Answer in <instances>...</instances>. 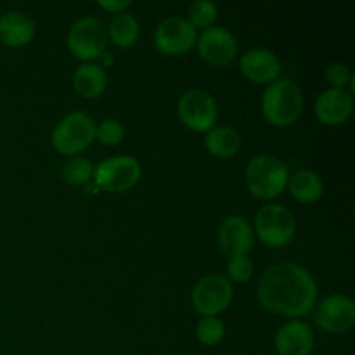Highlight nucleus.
I'll use <instances>...</instances> for the list:
<instances>
[{"label":"nucleus","instance_id":"9b49d317","mask_svg":"<svg viewBox=\"0 0 355 355\" xmlns=\"http://www.w3.org/2000/svg\"><path fill=\"white\" fill-rule=\"evenodd\" d=\"M196 28L180 16L163 19L155 30V45L166 55H182L196 45Z\"/></svg>","mask_w":355,"mask_h":355},{"label":"nucleus","instance_id":"20e7f679","mask_svg":"<svg viewBox=\"0 0 355 355\" xmlns=\"http://www.w3.org/2000/svg\"><path fill=\"white\" fill-rule=\"evenodd\" d=\"M96 121L83 111L66 114L52 132V146L58 153L76 156L96 141Z\"/></svg>","mask_w":355,"mask_h":355},{"label":"nucleus","instance_id":"2eb2a0df","mask_svg":"<svg viewBox=\"0 0 355 355\" xmlns=\"http://www.w3.org/2000/svg\"><path fill=\"white\" fill-rule=\"evenodd\" d=\"M274 347L279 355H309L314 349V333L307 322L291 319L276 331Z\"/></svg>","mask_w":355,"mask_h":355},{"label":"nucleus","instance_id":"423d86ee","mask_svg":"<svg viewBox=\"0 0 355 355\" xmlns=\"http://www.w3.org/2000/svg\"><path fill=\"white\" fill-rule=\"evenodd\" d=\"M297 231V222L290 208L284 205L269 203L263 205L255 215V232L263 245L270 248L286 246L293 239Z\"/></svg>","mask_w":355,"mask_h":355},{"label":"nucleus","instance_id":"aec40b11","mask_svg":"<svg viewBox=\"0 0 355 355\" xmlns=\"http://www.w3.org/2000/svg\"><path fill=\"white\" fill-rule=\"evenodd\" d=\"M205 146L215 158L229 159L238 155L241 149V137L231 127H214L210 132H207Z\"/></svg>","mask_w":355,"mask_h":355},{"label":"nucleus","instance_id":"412c9836","mask_svg":"<svg viewBox=\"0 0 355 355\" xmlns=\"http://www.w3.org/2000/svg\"><path fill=\"white\" fill-rule=\"evenodd\" d=\"M139 35H141V28H139L137 19L128 12L114 14L107 26V40H111L120 49H128L137 44Z\"/></svg>","mask_w":355,"mask_h":355},{"label":"nucleus","instance_id":"f8f14e48","mask_svg":"<svg viewBox=\"0 0 355 355\" xmlns=\"http://www.w3.org/2000/svg\"><path fill=\"white\" fill-rule=\"evenodd\" d=\"M198 54L214 66H227L238 55V40L224 26H210L196 38Z\"/></svg>","mask_w":355,"mask_h":355},{"label":"nucleus","instance_id":"39448f33","mask_svg":"<svg viewBox=\"0 0 355 355\" xmlns=\"http://www.w3.org/2000/svg\"><path fill=\"white\" fill-rule=\"evenodd\" d=\"M107 44V28L96 16L78 17L68 33V49L76 59L92 62L104 54Z\"/></svg>","mask_w":355,"mask_h":355},{"label":"nucleus","instance_id":"5701e85b","mask_svg":"<svg viewBox=\"0 0 355 355\" xmlns=\"http://www.w3.org/2000/svg\"><path fill=\"white\" fill-rule=\"evenodd\" d=\"M218 16V7L217 3L211 2V0H194L193 3L187 9V17L186 19L193 24L194 28H201V30H207V28L214 26V23L217 21Z\"/></svg>","mask_w":355,"mask_h":355},{"label":"nucleus","instance_id":"bb28decb","mask_svg":"<svg viewBox=\"0 0 355 355\" xmlns=\"http://www.w3.org/2000/svg\"><path fill=\"white\" fill-rule=\"evenodd\" d=\"M326 80L331 83V89H345L347 83L352 80V73H350L349 66L342 64V62H333L326 68Z\"/></svg>","mask_w":355,"mask_h":355},{"label":"nucleus","instance_id":"f257e3e1","mask_svg":"<svg viewBox=\"0 0 355 355\" xmlns=\"http://www.w3.org/2000/svg\"><path fill=\"white\" fill-rule=\"evenodd\" d=\"M257 298L266 311L286 318H304L318 302V283L305 267L283 262L269 267L257 283Z\"/></svg>","mask_w":355,"mask_h":355},{"label":"nucleus","instance_id":"4468645a","mask_svg":"<svg viewBox=\"0 0 355 355\" xmlns=\"http://www.w3.org/2000/svg\"><path fill=\"white\" fill-rule=\"evenodd\" d=\"M281 68L279 58L269 49H250L239 59V69L253 83H272Z\"/></svg>","mask_w":355,"mask_h":355},{"label":"nucleus","instance_id":"6ab92c4d","mask_svg":"<svg viewBox=\"0 0 355 355\" xmlns=\"http://www.w3.org/2000/svg\"><path fill=\"white\" fill-rule=\"evenodd\" d=\"M288 189L291 196L300 203H315L324 193V182L312 170H298L288 180Z\"/></svg>","mask_w":355,"mask_h":355},{"label":"nucleus","instance_id":"a211bd4d","mask_svg":"<svg viewBox=\"0 0 355 355\" xmlns=\"http://www.w3.org/2000/svg\"><path fill=\"white\" fill-rule=\"evenodd\" d=\"M106 69L97 62H85L73 73V89L85 99H96L106 90Z\"/></svg>","mask_w":355,"mask_h":355},{"label":"nucleus","instance_id":"6e6552de","mask_svg":"<svg viewBox=\"0 0 355 355\" xmlns=\"http://www.w3.org/2000/svg\"><path fill=\"white\" fill-rule=\"evenodd\" d=\"M234 290L227 277L220 274H208L201 277L193 288V305L201 318H217L231 305Z\"/></svg>","mask_w":355,"mask_h":355},{"label":"nucleus","instance_id":"393cba45","mask_svg":"<svg viewBox=\"0 0 355 355\" xmlns=\"http://www.w3.org/2000/svg\"><path fill=\"white\" fill-rule=\"evenodd\" d=\"M125 128L123 125L113 118H106L96 125V139L104 146H116L123 141Z\"/></svg>","mask_w":355,"mask_h":355},{"label":"nucleus","instance_id":"0eeeda50","mask_svg":"<svg viewBox=\"0 0 355 355\" xmlns=\"http://www.w3.org/2000/svg\"><path fill=\"white\" fill-rule=\"evenodd\" d=\"M142 175L141 163L134 156H113L94 168V184L107 193H125L139 182Z\"/></svg>","mask_w":355,"mask_h":355},{"label":"nucleus","instance_id":"ddd939ff","mask_svg":"<svg viewBox=\"0 0 355 355\" xmlns=\"http://www.w3.org/2000/svg\"><path fill=\"white\" fill-rule=\"evenodd\" d=\"M218 246L229 259L248 255L255 243V234L250 222L241 215H229L218 225Z\"/></svg>","mask_w":355,"mask_h":355},{"label":"nucleus","instance_id":"cd10ccee","mask_svg":"<svg viewBox=\"0 0 355 355\" xmlns=\"http://www.w3.org/2000/svg\"><path fill=\"white\" fill-rule=\"evenodd\" d=\"M97 6H99L101 9L107 10V12L120 14L125 12V9H128V7L132 6V2L130 0H99Z\"/></svg>","mask_w":355,"mask_h":355},{"label":"nucleus","instance_id":"f3484780","mask_svg":"<svg viewBox=\"0 0 355 355\" xmlns=\"http://www.w3.org/2000/svg\"><path fill=\"white\" fill-rule=\"evenodd\" d=\"M35 21L21 10H9L0 16V40L9 47H24L35 37Z\"/></svg>","mask_w":355,"mask_h":355},{"label":"nucleus","instance_id":"b1692460","mask_svg":"<svg viewBox=\"0 0 355 355\" xmlns=\"http://www.w3.org/2000/svg\"><path fill=\"white\" fill-rule=\"evenodd\" d=\"M225 335V326L217 318H203L196 326L198 342L207 347H215L222 342Z\"/></svg>","mask_w":355,"mask_h":355},{"label":"nucleus","instance_id":"dca6fc26","mask_svg":"<svg viewBox=\"0 0 355 355\" xmlns=\"http://www.w3.org/2000/svg\"><path fill=\"white\" fill-rule=\"evenodd\" d=\"M354 97L345 89H328L315 101V116L321 123L336 127L352 116Z\"/></svg>","mask_w":355,"mask_h":355},{"label":"nucleus","instance_id":"9d476101","mask_svg":"<svg viewBox=\"0 0 355 355\" xmlns=\"http://www.w3.org/2000/svg\"><path fill=\"white\" fill-rule=\"evenodd\" d=\"M315 324L319 329L331 335H342L355 324V304L350 297L333 293L321 300L315 307Z\"/></svg>","mask_w":355,"mask_h":355},{"label":"nucleus","instance_id":"1a4fd4ad","mask_svg":"<svg viewBox=\"0 0 355 355\" xmlns=\"http://www.w3.org/2000/svg\"><path fill=\"white\" fill-rule=\"evenodd\" d=\"M177 111L182 123L193 132H210L218 118V106L215 97L200 89H191L184 92L177 104Z\"/></svg>","mask_w":355,"mask_h":355},{"label":"nucleus","instance_id":"4be33fe9","mask_svg":"<svg viewBox=\"0 0 355 355\" xmlns=\"http://www.w3.org/2000/svg\"><path fill=\"white\" fill-rule=\"evenodd\" d=\"M61 173L69 186H87L94 175V165L85 156H68V159L62 163Z\"/></svg>","mask_w":355,"mask_h":355},{"label":"nucleus","instance_id":"7ed1b4c3","mask_svg":"<svg viewBox=\"0 0 355 355\" xmlns=\"http://www.w3.org/2000/svg\"><path fill=\"white\" fill-rule=\"evenodd\" d=\"M290 170L283 159L272 155H259L250 159L245 170V182L250 193L259 200H274L288 187Z\"/></svg>","mask_w":355,"mask_h":355},{"label":"nucleus","instance_id":"a878e982","mask_svg":"<svg viewBox=\"0 0 355 355\" xmlns=\"http://www.w3.org/2000/svg\"><path fill=\"white\" fill-rule=\"evenodd\" d=\"M227 274L231 281H236V283H246V281L252 279L253 263L248 259V255H239L229 259Z\"/></svg>","mask_w":355,"mask_h":355},{"label":"nucleus","instance_id":"f03ea898","mask_svg":"<svg viewBox=\"0 0 355 355\" xmlns=\"http://www.w3.org/2000/svg\"><path fill=\"white\" fill-rule=\"evenodd\" d=\"M304 110V96L300 87L290 78H277L262 96L263 118L274 127H290L300 118Z\"/></svg>","mask_w":355,"mask_h":355}]
</instances>
